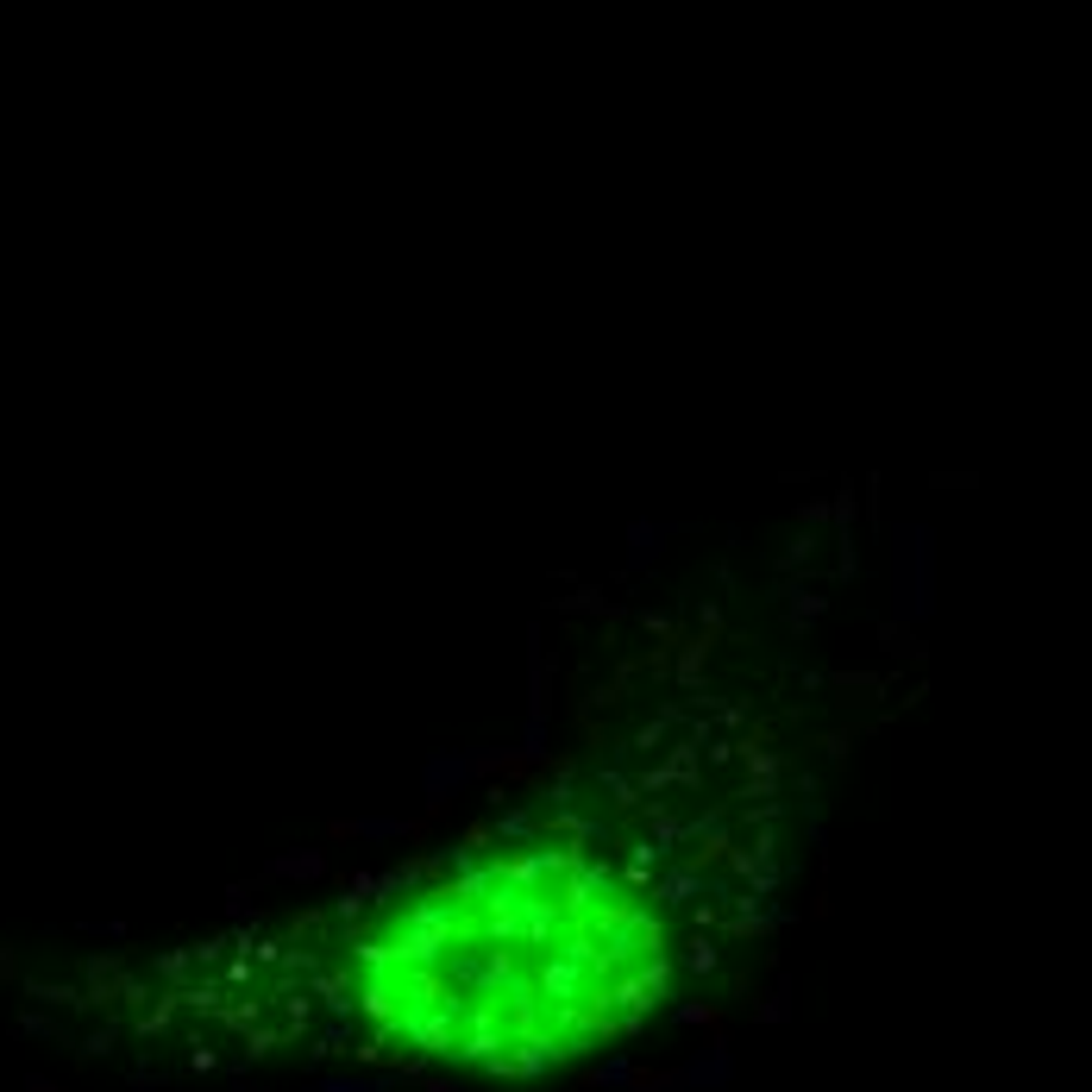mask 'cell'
Masks as SVG:
<instances>
[{
	"instance_id": "cell-1",
	"label": "cell",
	"mask_w": 1092,
	"mask_h": 1092,
	"mask_svg": "<svg viewBox=\"0 0 1092 1092\" xmlns=\"http://www.w3.org/2000/svg\"><path fill=\"white\" fill-rule=\"evenodd\" d=\"M785 747L666 641L384 860L314 873L157 967L208 1068L534 1087L647 1042L773 917Z\"/></svg>"
}]
</instances>
